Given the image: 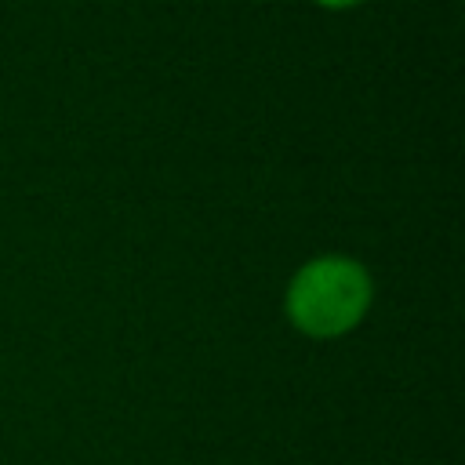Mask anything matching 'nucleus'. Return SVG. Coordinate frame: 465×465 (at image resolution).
Listing matches in <instances>:
<instances>
[{"instance_id":"f257e3e1","label":"nucleus","mask_w":465,"mask_h":465,"mask_svg":"<svg viewBox=\"0 0 465 465\" xmlns=\"http://www.w3.org/2000/svg\"><path fill=\"white\" fill-rule=\"evenodd\" d=\"M374 305V280L349 254H316L298 265L283 291V316L312 341L352 334Z\"/></svg>"},{"instance_id":"f03ea898","label":"nucleus","mask_w":465,"mask_h":465,"mask_svg":"<svg viewBox=\"0 0 465 465\" xmlns=\"http://www.w3.org/2000/svg\"><path fill=\"white\" fill-rule=\"evenodd\" d=\"M320 7H331V11H341V7H356L360 0H316Z\"/></svg>"}]
</instances>
